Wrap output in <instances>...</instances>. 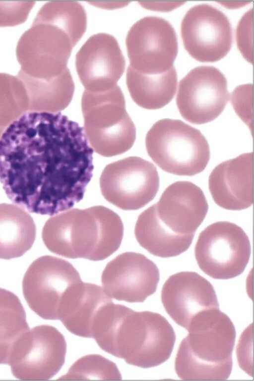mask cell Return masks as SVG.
<instances>
[{
	"instance_id": "cell-18",
	"label": "cell",
	"mask_w": 254,
	"mask_h": 381,
	"mask_svg": "<svg viewBox=\"0 0 254 381\" xmlns=\"http://www.w3.org/2000/svg\"><path fill=\"white\" fill-rule=\"evenodd\" d=\"M125 59L116 39L99 33L90 37L75 56V67L85 90L102 91L117 85L124 73Z\"/></svg>"
},
{
	"instance_id": "cell-26",
	"label": "cell",
	"mask_w": 254,
	"mask_h": 381,
	"mask_svg": "<svg viewBox=\"0 0 254 381\" xmlns=\"http://www.w3.org/2000/svg\"><path fill=\"white\" fill-rule=\"evenodd\" d=\"M35 1H0V26H13L22 23Z\"/></svg>"
},
{
	"instance_id": "cell-11",
	"label": "cell",
	"mask_w": 254,
	"mask_h": 381,
	"mask_svg": "<svg viewBox=\"0 0 254 381\" xmlns=\"http://www.w3.org/2000/svg\"><path fill=\"white\" fill-rule=\"evenodd\" d=\"M99 184L108 202L123 210H136L154 198L159 190V177L152 163L133 156L107 165Z\"/></svg>"
},
{
	"instance_id": "cell-23",
	"label": "cell",
	"mask_w": 254,
	"mask_h": 381,
	"mask_svg": "<svg viewBox=\"0 0 254 381\" xmlns=\"http://www.w3.org/2000/svg\"><path fill=\"white\" fill-rule=\"evenodd\" d=\"M29 329L18 297L0 288V364H8L16 346Z\"/></svg>"
},
{
	"instance_id": "cell-20",
	"label": "cell",
	"mask_w": 254,
	"mask_h": 381,
	"mask_svg": "<svg viewBox=\"0 0 254 381\" xmlns=\"http://www.w3.org/2000/svg\"><path fill=\"white\" fill-rule=\"evenodd\" d=\"M111 298L99 285L82 282L61 314L60 320L72 334L92 338L94 325Z\"/></svg>"
},
{
	"instance_id": "cell-5",
	"label": "cell",
	"mask_w": 254,
	"mask_h": 381,
	"mask_svg": "<svg viewBox=\"0 0 254 381\" xmlns=\"http://www.w3.org/2000/svg\"><path fill=\"white\" fill-rule=\"evenodd\" d=\"M175 362L178 377L186 381H222L230 377L236 332L230 318L219 309L202 313L187 329Z\"/></svg>"
},
{
	"instance_id": "cell-25",
	"label": "cell",
	"mask_w": 254,
	"mask_h": 381,
	"mask_svg": "<svg viewBox=\"0 0 254 381\" xmlns=\"http://www.w3.org/2000/svg\"><path fill=\"white\" fill-rule=\"evenodd\" d=\"M62 380H121V374L112 361L98 354H89L75 361Z\"/></svg>"
},
{
	"instance_id": "cell-6",
	"label": "cell",
	"mask_w": 254,
	"mask_h": 381,
	"mask_svg": "<svg viewBox=\"0 0 254 381\" xmlns=\"http://www.w3.org/2000/svg\"><path fill=\"white\" fill-rule=\"evenodd\" d=\"M81 109L84 133L96 153L111 157L132 147L136 128L126 111L125 97L118 85L102 91L85 90Z\"/></svg>"
},
{
	"instance_id": "cell-12",
	"label": "cell",
	"mask_w": 254,
	"mask_h": 381,
	"mask_svg": "<svg viewBox=\"0 0 254 381\" xmlns=\"http://www.w3.org/2000/svg\"><path fill=\"white\" fill-rule=\"evenodd\" d=\"M128 67L141 73L166 71L174 67L178 52L174 28L166 19L144 17L129 29L126 39Z\"/></svg>"
},
{
	"instance_id": "cell-15",
	"label": "cell",
	"mask_w": 254,
	"mask_h": 381,
	"mask_svg": "<svg viewBox=\"0 0 254 381\" xmlns=\"http://www.w3.org/2000/svg\"><path fill=\"white\" fill-rule=\"evenodd\" d=\"M184 46L188 53L201 62H214L230 50L232 29L228 17L207 3L196 4L185 14L181 24Z\"/></svg>"
},
{
	"instance_id": "cell-1",
	"label": "cell",
	"mask_w": 254,
	"mask_h": 381,
	"mask_svg": "<svg viewBox=\"0 0 254 381\" xmlns=\"http://www.w3.org/2000/svg\"><path fill=\"white\" fill-rule=\"evenodd\" d=\"M93 168L83 128L60 112L28 111L0 138V182L10 201L32 213L71 209Z\"/></svg>"
},
{
	"instance_id": "cell-16",
	"label": "cell",
	"mask_w": 254,
	"mask_h": 381,
	"mask_svg": "<svg viewBox=\"0 0 254 381\" xmlns=\"http://www.w3.org/2000/svg\"><path fill=\"white\" fill-rule=\"evenodd\" d=\"M160 279L156 265L144 255L119 254L106 265L101 275L105 292L119 301L143 302L157 289Z\"/></svg>"
},
{
	"instance_id": "cell-22",
	"label": "cell",
	"mask_w": 254,
	"mask_h": 381,
	"mask_svg": "<svg viewBox=\"0 0 254 381\" xmlns=\"http://www.w3.org/2000/svg\"><path fill=\"white\" fill-rule=\"evenodd\" d=\"M36 234L34 221L23 209L0 204V259L22 256L32 247Z\"/></svg>"
},
{
	"instance_id": "cell-3",
	"label": "cell",
	"mask_w": 254,
	"mask_h": 381,
	"mask_svg": "<svg viewBox=\"0 0 254 381\" xmlns=\"http://www.w3.org/2000/svg\"><path fill=\"white\" fill-rule=\"evenodd\" d=\"M94 339L103 350L127 363L149 368L170 358L176 334L171 325L160 314L136 312L114 303Z\"/></svg>"
},
{
	"instance_id": "cell-17",
	"label": "cell",
	"mask_w": 254,
	"mask_h": 381,
	"mask_svg": "<svg viewBox=\"0 0 254 381\" xmlns=\"http://www.w3.org/2000/svg\"><path fill=\"white\" fill-rule=\"evenodd\" d=\"M161 298L169 316L186 330L201 314L219 309L213 285L194 272H181L169 276L163 286Z\"/></svg>"
},
{
	"instance_id": "cell-24",
	"label": "cell",
	"mask_w": 254,
	"mask_h": 381,
	"mask_svg": "<svg viewBox=\"0 0 254 381\" xmlns=\"http://www.w3.org/2000/svg\"><path fill=\"white\" fill-rule=\"evenodd\" d=\"M29 111L26 88L17 77L0 73V138L15 120Z\"/></svg>"
},
{
	"instance_id": "cell-10",
	"label": "cell",
	"mask_w": 254,
	"mask_h": 381,
	"mask_svg": "<svg viewBox=\"0 0 254 381\" xmlns=\"http://www.w3.org/2000/svg\"><path fill=\"white\" fill-rule=\"evenodd\" d=\"M251 253L249 238L235 223L217 221L205 228L196 241L194 254L200 269L210 277L228 279L245 270Z\"/></svg>"
},
{
	"instance_id": "cell-9",
	"label": "cell",
	"mask_w": 254,
	"mask_h": 381,
	"mask_svg": "<svg viewBox=\"0 0 254 381\" xmlns=\"http://www.w3.org/2000/svg\"><path fill=\"white\" fill-rule=\"evenodd\" d=\"M82 282L69 262L51 256L34 261L22 280V291L29 308L45 320L60 319L61 312Z\"/></svg>"
},
{
	"instance_id": "cell-21",
	"label": "cell",
	"mask_w": 254,
	"mask_h": 381,
	"mask_svg": "<svg viewBox=\"0 0 254 381\" xmlns=\"http://www.w3.org/2000/svg\"><path fill=\"white\" fill-rule=\"evenodd\" d=\"M178 77L175 67L162 72L144 73L128 66L126 83L130 97L139 107L161 109L169 104L176 92Z\"/></svg>"
},
{
	"instance_id": "cell-19",
	"label": "cell",
	"mask_w": 254,
	"mask_h": 381,
	"mask_svg": "<svg viewBox=\"0 0 254 381\" xmlns=\"http://www.w3.org/2000/svg\"><path fill=\"white\" fill-rule=\"evenodd\" d=\"M208 188L219 207L240 211L253 203V153H244L217 165L210 173Z\"/></svg>"
},
{
	"instance_id": "cell-8",
	"label": "cell",
	"mask_w": 254,
	"mask_h": 381,
	"mask_svg": "<svg viewBox=\"0 0 254 381\" xmlns=\"http://www.w3.org/2000/svg\"><path fill=\"white\" fill-rule=\"evenodd\" d=\"M149 156L163 170L177 175L193 176L205 168L210 157L208 143L201 132L179 119L164 118L147 132Z\"/></svg>"
},
{
	"instance_id": "cell-7",
	"label": "cell",
	"mask_w": 254,
	"mask_h": 381,
	"mask_svg": "<svg viewBox=\"0 0 254 381\" xmlns=\"http://www.w3.org/2000/svg\"><path fill=\"white\" fill-rule=\"evenodd\" d=\"M208 210L201 188L191 182L180 181L168 186L159 201L139 217L168 242L187 247L191 244Z\"/></svg>"
},
{
	"instance_id": "cell-14",
	"label": "cell",
	"mask_w": 254,
	"mask_h": 381,
	"mask_svg": "<svg viewBox=\"0 0 254 381\" xmlns=\"http://www.w3.org/2000/svg\"><path fill=\"white\" fill-rule=\"evenodd\" d=\"M230 97L225 75L210 65L193 68L179 83L176 104L182 116L190 123L212 121L223 111Z\"/></svg>"
},
{
	"instance_id": "cell-13",
	"label": "cell",
	"mask_w": 254,
	"mask_h": 381,
	"mask_svg": "<svg viewBox=\"0 0 254 381\" xmlns=\"http://www.w3.org/2000/svg\"><path fill=\"white\" fill-rule=\"evenodd\" d=\"M66 352V341L60 331L50 325L38 326L21 338L8 364L18 379L48 380L61 369Z\"/></svg>"
},
{
	"instance_id": "cell-2",
	"label": "cell",
	"mask_w": 254,
	"mask_h": 381,
	"mask_svg": "<svg viewBox=\"0 0 254 381\" xmlns=\"http://www.w3.org/2000/svg\"><path fill=\"white\" fill-rule=\"evenodd\" d=\"M86 26L84 18L72 7L57 2L44 4L17 43L16 54L21 68L17 77L27 84L57 80L69 69L72 49Z\"/></svg>"
},
{
	"instance_id": "cell-4",
	"label": "cell",
	"mask_w": 254,
	"mask_h": 381,
	"mask_svg": "<svg viewBox=\"0 0 254 381\" xmlns=\"http://www.w3.org/2000/svg\"><path fill=\"white\" fill-rule=\"evenodd\" d=\"M124 227L120 217L103 206L72 209L49 218L42 231L51 252L69 259L103 260L120 247Z\"/></svg>"
}]
</instances>
